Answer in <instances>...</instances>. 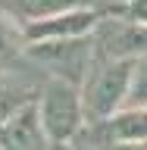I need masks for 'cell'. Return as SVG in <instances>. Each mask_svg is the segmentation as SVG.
I'll list each match as a JSON object with an SVG mask.
<instances>
[{"label":"cell","mask_w":147,"mask_h":150,"mask_svg":"<svg viewBox=\"0 0 147 150\" xmlns=\"http://www.w3.org/2000/svg\"><path fill=\"white\" fill-rule=\"evenodd\" d=\"M129 72L131 59H107V56L94 59L88 75L78 84L85 119H107L110 112L119 110L129 88Z\"/></svg>","instance_id":"3957f363"},{"label":"cell","mask_w":147,"mask_h":150,"mask_svg":"<svg viewBox=\"0 0 147 150\" xmlns=\"http://www.w3.org/2000/svg\"><path fill=\"white\" fill-rule=\"evenodd\" d=\"M0 147H16V150H38V147H50L38 119V106L35 97H28L25 103H19L6 119L0 122Z\"/></svg>","instance_id":"8992f818"},{"label":"cell","mask_w":147,"mask_h":150,"mask_svg":"<svg viewBox=\"0 0 147 150\" xmlns=\"http://www.w3.org/2000/svg\"><path fill=\"white\" fill-rule=\"evenodd\" d=\"M100 16L97 6H75V9H63L44 19H31L22 25L25 41H47V38H72V35H85L91 31L94 22Z\"/></svg>","instance_id":"5b68a950"},{"label":"cell","mask_w":147,"mask_h":150,"mask_svg":"<svg viewBox=\"0 0 147 150\" xmlns=\"http://www.w3.org/2000/svg\"><path fill=\"white\" fill-rule=\"evenodd\" d=\"M110 147H147V106H119L107 116Z\"/></svg>","instance_id":"52a82bcc"},{"label":"cell","mask_w":147,"mask_h":150,"mask_svg":"<svg viewBox=\"0 0 147 150\" xmlns=\"http://www.w3.org/2000/svg\"><path fill=\"white\" fill-rule=\"evenodd\" d=\"M119 13L129 19H138V22H147V0H122Z\"/></svg>","instance_id":"7c38bea8"},{"label":"cell","mask_w":147,"mask_h":150,"mask_svg":"<svg viewBox=\"0 0 147 150\" xmlns=\"http://www.w3.org/2000/svg\"><path fill=\"white\" fill-rule=\"evenodd\" d=\"M35 106H38V119H41V128H44V138L50 147H66L72 141V134L78 131V125L85 122L78 84L66 81V78L44 75V81L38 84Z\"/></svg>","instance_id":"6da1fadb"},{"label":"cell","mask_w":147,"mask_h":150,"mask_svg":"<svg viewBox=\"0 0 147 150\" xmlns=\"http://www.w3.org/2000/svg\"><path fill=\"white\" fill-rule=\"evenodd\" d=\"M94 53L107 59H138L147 56V22L129 16H97L91 28Z\"/></svg>","instance_id":"277c9868"},{"label":"cell","mask_w":147,"mask_h":150,"mask_svg":"<svg viewBox=\"0 0 147 150\" xmlns=\"http://www.w3.org/2000/svg\"><path fill=\"white\" fill-rule=\"evenodd\" d=\"M25 31H22V22L16 16H9L6 9H0V69H9V66L25 56Z\"/></svg>","instance_id":"9c48e42d"},{"label":"cell","mask_w":147,"mask_h":150,"mask_svg":"<svg viewBox=\"0 0 147 150\" xmlns=\"http://www.w3.org/2000/svg\"><path fill=\"white\" fill-rule=\"evenodd\" d=\"M97 3H107V6H113V3H116V6H119L122 0H97Z\"/></svg>","instance_id":"4fadbf2b"},{"label":"cell","mask_w":147,"mask_h":150,"mask_svg":"<svg viewBox=\"0 0 147 150\" xmlns=\"http://www.w3.org/2000/svg\"><path fill=\"white\" fill-rule=\"evenodd\" d=\"M75 6H100L97 0H0V9H6L9 16H16L22 25L31 19H44L63 9H75Z\"/></svg>","instance_id":"ba28073f"},{"label":"cell","mask_w":147,"mask_h":150,"mask_svg":"<svg viewBox=\"0 0 147 150\" xmlns=\"http://www.w3.org/2000/svg\"><path fill=\"white\" fill-rule=\"evenodd\" d=\"M122 106H147V56L131 59L129 88H125V100H122Z\"/></svg>","instance_id":"8fae6325"},{"label":"cell","mask_w":147,"mask_h":150,"mask_svg":"<svg viewBox=\"0 0 147 150\" xmlns=\"http://www.w3.org/2000/svg\"><path fill=\"white\" fill-rule=\"evenodd\" d=\"M28 97H35V88L25 84L22 78H16L13 72L0 69V122L6 119L19 103H25Z\"/></svg>","instance_id":"30bf717a"},{"label":"cell","mask_w":147,"mask_h":150,"mask_svg":"<svg viewBox=\"0 0 147 150\" xmlns=\"http://www.w3.org/2000/svg\"><path fill=\"white\" fill-rule=\"evenodd\" d=\"M25 59H31V66L41 69L44 75L82 84V78L88 75V69L97 59V53H94L91 31H85V35H72V38L28 41L25 44Z\"/></svg>","instance_id":"7a4b0ae2"}]
</instances>
